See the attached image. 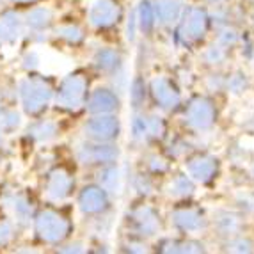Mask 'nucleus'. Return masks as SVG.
<instances>
[{"label":"nucleus","mask_w":254,"mask_h":254,"mask_svg":"<svg viewBox=\"0 0 254 254\" xmlns=\"http://www.w3.org/2000/svg\"><path fill=\"white\" fill-rule=\"evenodd\" d=\"M14 27H16V20L13 16H4L0 18V38L7 39L14 34Z\"/></svg>","instance_id":"1"},{"label":"nucleus","mask_w":254,"mask_h":254,"mask_svg":"<svg viewBox=\"0 0 254 254\" xmlns=\"http://www.w3.org/2000/svg\"><path fill=\"white\" fill-rule=\"evenodd\" d=\"M7 237H9L7 228H5V226H0V244H2V242H4Z\"/></svg>","instance_id":"2"}]
</instances>
